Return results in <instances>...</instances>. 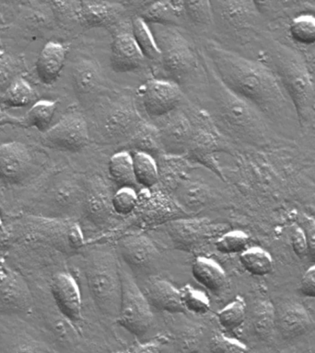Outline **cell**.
<instances>
[{
    "label": "cell",
    "instance_id": "obj_1",
    "mask_svg": "<svg viewBox=\"0 0 315 353\" xmlns=\"http://www.w3.org/2000/svg\"><path fill=\"white\" fill-rule=\"evenodd\" d=\"M204 50L209 65L226 88L254 104L265 117L286 115L292 101L272 68L215 41H207Z\"/></svg>",
    "mask_w": 315,
    "mask_h": 353
},
{
    "label": "cell",
    "instance_id": "obj_2",
    "mask_svg": "<svg viewBox=\"0 0 315 353\" xmlns=\"http://www.w3.org/2000/svg\"><path fill=\"white\" fill-rule=\"evenodd\" d=\"M209 73L212 80L204 110L216 128L225 138L251 145H265L269 138L267 117L251 102L226 88L211 66Z\"/></svg>",
    "mask_w": 315,
    "mask_h": 353
},
{
    "label": "cell",
    "instance_id": "obj_3",
    "mask_svg": "<svg viewBox=\"0 0 315 353\" xmlns=\"http://www.w3.org/2000/svg\"><path fill=\"white\" fill-rule=\"evenodd\" d=\"M268 52L273 70L292 101L300 123H305L315 98L314 79L307 60L283 43L274 44Z\"/></svg>",
    "mask_w": 315,
    "mask_h": 353
},
{
    "label": "cell",
    "instance_id": "obj_4",
    "mask_svg": "<svg viewBox=\"0 0 315 353\" xmlns=\"http://www.w3.org/2000/svg\"><path fill=\"white\" fill-rule=\"evenodd\" d=\"M85 275L91 298L99 313L117 319L120 309L122 281L120 265L115 254L95 248L86 258Z\"/></svg>",
    "mask_w": 315,
    "mask_h": 353
},
{
    "label": "cell",
    "instance_id": "obj_5",
    "mask_svg": "<svg viewBox=\"0 0 315 353\" xmlns=\"http://www.w3.org/2000/svg\"><path fill=\"white\" fill-rule=\"evenodd\" d=\"M160 51V65L173 81H180L192 74L198 57L187 38L170 25L149 24Z\"/></svg>",
    "mask_w": 315,
    "mask_h": 353
},
{
    "label": "cell",
    "instance_id": "obj_6",
    "mask_svg": "<svg viewBox=\"0 0 315 353\" xmlns=\"http://www.w3.org/2000/svg\"><path fill=\"white\" fill-rule=\"evenodd\" d=\"M189 117L193 123V137L185 157L191 162L203 165L220 179H224L215 154L227 150L226 138L216 128L204 110H193Z\"/></svg>",
    "mask_w": 315,
    "mask_h": 353
},
{
    "label": "cell",
    "instance_id": "obj_7",
    "mask_svg": "<svg viewBox=\"0 0 315 353\" xmlns=\"http://www.w3.org/2000/svg\"><path fill=\"white\" fill-rule=\"evenodd\" d=\"M122 294L120 309L115 321L138 339L143 338L153 324V314L142 290L132 276L120 267Z\"/></svg>",
    "mask_w": 315,
    "mask_h": 353
},
{
    "label": "cell",
    "instance_id": "obj_8",
    "mask_svg": "<svg viewBox=\"0 0 315 353\" xmlns=\"http://www.w3.org/2000/svg\"><path fill=\"white\" fill-rule=\"evenodd\" d=\"M134 214L137 225L143 229L155 228L187 217L173 196L163 192L159 186L143 189L138 193V203Z\"/></svg>",
    "mask_w": 315,
    "mask_h": 353
},
{
    "label": "cell",
    "instance_id": "obj_9",
    "mask_svg": "<svg viewBox=\"0 0 315 353\" xmlns=\"http://www.w3.org/2000/svg\"><path fill=\"white\" fill-rule=\"evenodd\" d=\"M225 225L207 218H182L166 225V230L176 250L195 252L203 248L225 230Z\"/></svg>",
    "mask_w": 315,
    "mask_h": 353
},
{
    "label": "cell",
    "instance_id": "obj_10",
    "mask_svg": "<svg viewBox=\"0 0 315 353\" xmlns=\"http://www.w3.org/2000/svg\"><path fill=\"white\" fill-rule=\"evenodd\" d=\"M142 119L135 105L126 99H117L107 105L99 119V131L102 139L115 145L128 142Z\"/></svg>",
    "mask_w": 315,
    "mask_h": 353
},
{
    "label": "cell",
    "instance_id": "obj_11",
    "mask_svg": "<svg viewBox=\"0 0 315 353\" xmlns=\"http://www.w3.org/2000/svg\"><path fill=\"white\" fill-rule=\"evenodd\" d=\"M90 141V130L84 116L70 113L44 132L41 143L46 148L64 152H79Z\"/></svg>",
    "mask_w": 315,
    "mask_h": 353
},
{
    "label": "cell",
    "instance_id": "obj_12",
    "mask_svg": "<svg viewBox=\"0 0 315 353\" xmlns=\"http://www.w3.org/2000/svg\"><path fill=\"white\" fill-rule=\"evenodd\" d=\"M144 110L152 118H163L178 109L182 93L173 80L151 79L138 90Z\"/></svg>",
    "mask_w": 315,
    "mask_h": 353
},
{
    "label": "cell",
    "instance_id": "obj_13",
    "mask_svg": "<svg viewBox=\"0 0 315 353\" xmlns=\"http://www.w3.org/2000/svg\"><path fill=\"white\" fill-rule=\"evenodd\" d=\"M119 253L138 276H151L160 265V254L153 241L143 234H128L119 240Z\"/></svg>",
    "mask_w": 315,
    "mask_h": 353
},
{
    "label": "cell",
    "instance_id": "obj_14",
    "mask_svg": "<svg viewBox=\"0 0 315 353\" xmlns=\"http://www.w3.org/2000/svg\"><path fill=\"white\" fill-rule=\"evenodd\" d=\"M163 153L171 156H187L193 137V123L182 110L178 109L163 117L158 127Z\"/></svg>",
    "mask_w": 315,
    "mask_h": 353
},
{
    "label": "cell",
    "instance_id": "obj_15",
    "mask_svg": "<svg viewBox=\"0 0 315 353\" xmlns=\"http://www.w3.org/2000/svg\"><path fill=\"white\" fill-rule=\"evenodd\" d=\"M113 193L102 176L95 175L86 184L83 211L88 221L96 226L109 222L112 214Z\"/></svg>",
    "mask_w": 315,
    "mask_h": 353
},
{
    "label": "cell",
    "instance_id": "obj_16",
    "mask_svg": "<svg viewBox=\"0 0 315 353\" xmlns=\"http://www.w3.org/2000/svg\"><path fill=\"white\" fill-rule=\"evenodd\" d=\"M51 292L60 313L68 321H80L82 319V295L74 278L68 273H58L52 279Z\"/></svg>",
    "mask_w": 315,
    "mask_h": 353
},
{
    "label": "cell",
    "instance_id": "obj_17",
    "mask_svg": "<svg viewBox=\"0 0 315 353\" xmlns=\"http://www.w3.org/2000/svg\"><path fill=\"white\" fill-rule=\"evenodd\" d=\"M214 19L232 30L251 27L261 15L258 4L253 1H211Z\"/></svg>",
    "mask_w": 315,
    "mask_h": 353
},
{
    "label": "cell",
    "instance_id": "obj_18",
    "mask_svg": "<svg viewBox=\"0 0 315 353\" xmlns=\"http://www.w3.org/2000/svg\"><path fill=\"white\" fill-rule=\"evenodd\" d=\"M32 164L27 146L19 142L0 145V178L18 184L26 178Z\"/></svg>",
    "mask_w": 315,
    "mask_h": 353
},
{
    "label": "cell",
    "instance_id": "obj_19",
    "mask_svg": "<svg viewBox=\"0 0 315 353\" xmlns=\"http://www.w3.org/2000/svg\"><path fill=\"white\" fill-rule=\"evenodd\" d=\"M126 12L122 3L112 1L79 2L77 21L88 28H109L117 23Z\"/></svg>",
    "mask_w": 315,
    "mask_h": 353
},
{
    "label": "cell",
    "instance_id": "obj_20",
    "mask_svg": "<svg viewBox=\"0 0 315 353\" xmlns=\"http://www.w3.org/2000/svg\"><path fill=\"white\" fill-rule=\"evenodd\" d=\"M144 57L131 32H121L113 39L111 48V66L116 73H127L142 68Z\"/></svg>",
    "mask_w": 315,
    "mask_h": 353
},
{
    "label": "cell",
    "instance_id": "obj_21",
    "mask_svg": "<svg viewBox=\"0 0 315 353\" xmlns=\"http://www.w3.org/2000/svg\"><path fill=\"white\" fill-rule=\"evenodd\" d=\"M146 301L151 307L170 314H184L182 305L180 289L163 279L151 278L146 281L142 290Z\"/></svg>",
    "mask_w": 315,
    "mask_h": 353
},
{
    "label": "cell",
    "instance_id": "obj_22",
    "mask_svg": "<svg viewBox=\"0 0 315 353\" xmlns=\"http://www.w3.org/2000/svg\"><path fill=\"white\" fill-rule=\"evenodd\" d=\"M159 171V186L163 192L173 196L192 170L187 157L162 154L156 159Z\"/></svg>",
    "mask_w": 315,
    "mask_h": 353
},
{
    "label": "cell",
    "instance_id": "obj_23",
    "mask_svg": "<svg viewBox=\"0 0 315 353\" xmlns=\"http://www.w3.org/2000/svg\"><path fill=\"white\" fill-rule=\"evenodd\" d=\"M72 81L77 97L82 101H90L102 87L101 68L93 60H80L74 65Z\"/></svg>",
    "mask_w": 315,
    "mask_h": 353
},
{
    "label": "cell",
    "instance_id": "obj_24",
    "mask_svg": "<svg viewBox=\"0 0 315 353\" xmlns=\"http://www.w3.org/2000/svg\"><path fill=\"white\" fill-rule=\"evenodd\" d=\"M312 320L308 311L297 303H289L282 309L276 319V327L282 338H298L311 330Z\"/></svg>",
    "mask_w": 315,
    "mask_h": 353
},
{
    "label": "cell",
    "instance_id": "obj_25",
    "mask_svg": "<svg viewBox=\"0 0 315 353\" xmlns=\"http://www.w3.org/2000/svg\"><path fill=\"white\" fill-rule=\"evenodd\" d=\"M66 57V49L62 43L50 41L41 50L36 62V72L44 84L57 81L62 71Z\"/></svg>",
    "mask_w": 315,
    "mask_h": 353
},
{
    "label": "cell",
    "instance_id": "obj_26",
    "mask_svg": "<svg viewBox=\"0 0 315 353\" xmlns=\"http://www.w3.org/2000/svg\"><path fill=\"white\" fill-rule=\"evenodd\" d=\"M140 17L148 24L175 26L185 18L184 1L151 2Z\"/></svg>",
    "mask_w": 315,
    "mask_h": 353
},
{
    "label": "cell",
    "instance_id": "obj_27",
    "mask_svg": "<svg viewBox=\"0 0 315 353\" xmlns=\"http://www.w3.org/2000/svg\"><path fill=\"white\" fill-rule=\"evenodd\" d=\"M193 279L213 294L222 291L226 285V274L222 268L212 259L199 256L192 265Z\"/></svg>",
    "mask_w": 315,
    "mask_h": 353
},
{
    "label": "cell",
    "instance_id": "obj_28",
    "mask_svg": "<svg viewBox=\"0 0 315 353\" xmlns=\"http://www.w3.org/2000/svg\"><path fill=\"white\" fill-rule=\"evenodd\" d=\"M127 145L133 152H143L151 154L155 159L164 154L160 143L159 129L143 120L127 142Z\"/></svg>",
    "mask_w": 315,
    "mask_h": 353
},
{
    "label": "cell",
    "instance_id": "obj_29",
    "mask_svg": "<svg viewBox=\"0 0 315 353\" xmlns=\"http://www.w3.org/2000/svg\"><path fill=\"white\" fill-rule=\"evenodd\" d=\"M108 170L111 179L120 188H134L137 185L133 168L132 154L129 151L123 150L113 154L108 163Z\"/></svg>",
    "mask_w": 315,
    "mask_h": 353
},
{
    "label": "cell",
    "instance_id": "obj_30",
    "mask_svg": "<svg viewBox=\"0 0 315 353\" xmlns=\"http://www.w3.org/2000/svg\"><path fill=\"white\" fill-rule=\"evenodd\" d=\"M133 168L135 181L143 189H151L159 182V171L156 159L143 152H132Z\"/></svg>",
    "mask_w": 315,
    "mask_h": 353
},
{
    "label": "cell",
    "instance_id": "obj_31",
    "mask_svg": "<svg viewBox=\"0 0 315 353\" xmlns=\"http://www.w3.org/2000/svg\"><path fill=\"white\" fill-rule=\"evenodd\" d=\"M132 35L146 59L160 63V51L149 25L140 17L133 19Z\"/></svg>",
    "mask_w": 315,
    "mask_h": 353
},
{
    "label": "cell",
    "instance_id": "obj_32",
    "mask_svg": "<svg viewBox=\"0 0 315 353\" xmlns=\"http://www.w3.org/2000/svg\"><path fill=\"white\" fill-rule=\"evenodd\" d=\"M240 262L246 272L254 276H265L273 272L272 256L267 250L251 248L240 255Z\"/></svg>",
    "mask_w": 315,
    "mask_h": 353
},
{
    "label": "cell",
    "instance_id": "obj_33",
    "mask_svg": "<svg viewBox=\"0 0 315 353\" xmlns=\"http://www.w3.org/2000/svg\"><path fill=\"white\" fill-rule=\"evenodd\" d=\"M253 325L260 339H270L276 327V317L272 303L268 301H260L253 312Z\"/></svg>",
    "mask_w": 315,
    "mask_h": 353
},
{
    "label": "cell",
    "instance_id": "obj_34",
    "mask_svg": "<svg viewBox=\"0 0 315 353\" xmlns=\"http://www.w3.org/2000/svg\"><path fill=\"white\" fill-rule=\"evenodd\" d=\"M289 35L298 43L312 46L315 43V15L303 12L290 21Z\"/></svg>",
    "mask_w": 315,
    "mask_h": 353
},
{
    "label": "cell",
    "instance_id": "obj_35",
    "mask_svg": "<svg viewBox=\"0 0 315 353\" xmlns=\"http://www.w3.org/2000/svg\"><path fill=\"white\" fill-rule=\"evenodd\" d=\"M175 193L179 194L180 199L177 203L182 208V206L190 209L200 208L209 201V192L204 185L187 181V179L182 182Z\"/></svg>",
    "mask_w": 315,
    "mask_h": 353
},
{
    "label": "cell",
    "instance_id": "obj_36",
    "mask_svg": "<svg viewBox=\"0 0 315 353\" xmlns=\"http://www.w3.org/2000/svg\"><path fill=\"white\" fill-rule=\"evenodd\" d=\"M217 319L224 330H236L245 321L246 303L245 299L242 296L235 298L231 303L218 312Z\"/></svg>",
    "mask_w": 315,
    "mask_h": 353
},
{
    "label": "cell",
    "instance_id": "obj_37",
    "mask_svg": "<svg viewBox=\"0 0 315 353\" xmlns=\"http://www.w3.org/2000/svg\"><path fill=\"white\" fill-rule=\"evenodd\" d=\"M57 110V102L41 101L36 102L24 118V123L29 127H35L41 132H46L51 123Z\"/></svg>",
    "mask_w": 315,
    "mask_h": 353
},
{
    "label": "cell",
    "instance_id": "obj_38",
    "mask_svg": "<svg viewBox=\"0 0 315 353\" xmlns=\"http://www.w3.org/2000/svg\"><path fill=\"white\" fill-rule=\"evenodd\" d=\"M204 328L201 325H188L176 336L177 353H198L203 344Z\"/></svg>",
    "mask_w": 315,
    "mask_h": 353
},
{
    "label": "cell",
    "instance_id": "obj_39",
    "mask_svg": "<svg viewBox=\"0 0 315 353\" xmlns=\"http://www.w3.org/2000/svg\"><path fill=\"white\" fill-rule=\"evenodd\" d=\"M249 236L245 232L234 230L221 234L215 242V248L221 254H242L247 248Z\"/></svg>",
    "mask_w": 315,
    "mask_h": 353
},
{
    "label": "cell",
    "instance_id": "obj_40",
    "mask_svg": "<svg viewBox=\"0 0 315 353\" xmlns=\"http://www.w3.org/2000/svg\"><path fill=\"white\" fill-rule=\"evenodd\" d=\"M35 98L33 88L23 79H17L6 91L4 103L10 107L19 108L29 105Z\"/></svg>",
    "mask_w": 315,
    "mask_h": 353
},
{
    "label": "cell",
    "instance_id": "obj_41",
    "mask_svg": "<svg viewBox=\"0 0 315 353\" xmlns=\"http://www.w3.org/2000/svg\"><path fill=\"white\" fill-rule=\"evenodd\" d=\"M182 306L187 312L196 314H206L210 310L209 299L207 295L192 286L185 285L180 289Z\"/></svg>",
    "mask_w": 315,
    "mask_h": 353
},
{
    "label": "cell",
    "instance_id": "obj_42",
    "mask_svg": "<svg viewBox=\"0 0 315 353\" xmlns=\"http://www.w3.org/2000/svg\"><path fill=\"white\" fill-rule=\"evenodd\" d=\"M185 18L198 26H209L214 21L211 1H184Z\"/></svg>",
    "mask_w": 315,
    "mask_h": 353
},
{
    "label": "cell",
    "instance_id": "obj_43",
    "mask_svg": "<svg viewBox=\"0 0 315 353\" xmlns=\"http://www.w3.org/2000/svg\"><path fill=\"white\" fill-rule=\"evenodd\" d=\"M137 203L138 193L135 192L134 188H119L117 192L113 195V211L122 216L134 214Z\"/></svg>",
    "mask_w": 315,
    "mask_h": 353
},
{
    "label": "cell",
    "instance_id": "obj_44",
    "mask_svg": "<svg viewBox=\"0 0 315 353\" xmlns=\"http://www.w3.org/2000/svg\"><path fill=\"white\" fill-rule=\"evenodd\" d=\"M209 353H247L246 345L222 334H216L209 341Z\"/></svg>",
    "mask_w": 315,
    "mask_h": 353
},
{
    "label": "cell",
    "instance_id": "obj_45",
    "mask_svg": "<svg viewBox=\"0 0 315 353\" xmlns=\"http://www.w3.org/2000/svg\"><path fill=\"white\" fill-rule=\"evenodd\" d=\"M169 341H170V336L167 334H160L151 341L115 353H162L163 347L168 343Z\"/></svg>",
    "mask_w": 315,
    "mask_h": 353
},
{
    "label": "cell",
    "instance_id": "obj_46",
    "mask_svg": "<svg viewBox=\"0 0 315 353\" xmlns=\"http://www.w3.org/2000/svg\"><path fill=\"white\" fill-rule=\"evenodd\" d=\"M290 244L292 250L298 258L303 259L307 258L308 254V247H307V240L303 228L298 225H294L290 230Z\"/></svg>",
    "mask_w": 315,
    "mask_h": 353
},
{
    "label": "cell",
    "instance_id": "obj_47",
    "mask_svg": "<svg viewBox=\"0 0 315 353\" xmlns=\"http://www.w3.org/2000/svg\"><path fill=\"white\" fill-rule=\"evenodd\" d=\"M300 228H303L306 236L308 247L307 258L315 263V219L308 215H304Z\"/></svg>",
    "mask_w": 315,
    "mask_h": 353
},
{
    "label": "cell",
    "instance_id": "obj_48",
    "mask_svg": "<svg viewBox=\"0 0 315 353\" xmlns=\"http://www.w3.org/2000/svg\"><path fill=\"white\" fill-rule=\"evenodd\" d=\"M300 292L304 296L315 298V265L304 273L300 283Z\"/></svg>",
    "mask_w": 315,
    "mask_h": 353
},
{
    "label": "cell",
    "instance_id": "obj_49",
    "mask_svg": "<svg viewBox=\"0 0 315 353\" xmlns=\"http://www.w3.org/2000/svg\"><path fill=\"white\" fill-rule=\"evenodd\" d=\"M68 247L70 251H77L82 250L85 244L84 236L80 226L77 223H71L69 226L68 233Z\"/></svg>",
    "mask_w": 315,
    "mask_h": 353
},
{
    "label": "cell",
    "instance_id": "obj_50",
    "mask_svg": "<svg viewBox=\"0 0 315 353\" xmlns=\"http://www.w3.org/2000/svg\"><path fill=\"white\" fill-rule=\"evenodd\" d=\"M308 63L309 70H311L312 77L315 79V54L311 55L309 59H306Z\"/></svg>",
    "mask_w": 315,
    "mask_h": 353
},
{
    "label": "cell",
    "instance_id": "obj_51",
    "mask_svg": "<svg viewBox=\"0 0 315 353\" xmlns=\"http://www.w3.org/2000/svg\"><path fill=\"white\" fill-rule=\"evenodd\" d=\"M7 272H6L4 268L0 266V290H1L3 285H4L5 281H7Z\"/></svg>",
    "mask_w": 315,
    "mask_h": 353
},
{
    "label": "cell",
    "instance_id": "obj_52",
    "mask_svg": "<svg viewBox=\"0 0 315 353\" xmlns=\"http://www.w3.org/2000/svg\"><path fill=\"white\" fill-rule=\"evenodd\" d=\"M15 353H35L32 352V350H30V349H27V347H22V349H19L17 350Z\"/></svg>",
    "mask_w": 315,
    "mask_h": 353
},
{
    "label": "cell",
    "instance_id": "obj_53",
    "mask_svg": "<svg viewBox=\"0 0 315 353\" xmlns=\"http://www.w3.org/2000/svg\"><path fill=\"white\" fill-rule=\"evenodd\" d=\"M2 228H3V223H2L1 218H0V231H1Z\"/></svg>",
    "mask_w": 315,
    "mask_h": 353
},
{
    "label": "cell",
    "instance_id": "obj_54",
    "mask_svg": "<svg viewBox=\"0 0 315 353\" xmlns=\"http://www.w3.org/2000/svg\"><path fill=\"white\" fill-rule=\"evenodd\" d=\"M1 119H2V112H1V110H0V121H1Z\"/></svg>",
    "mask_w": 315,
    "mask_h": 353
}]
</instances>
